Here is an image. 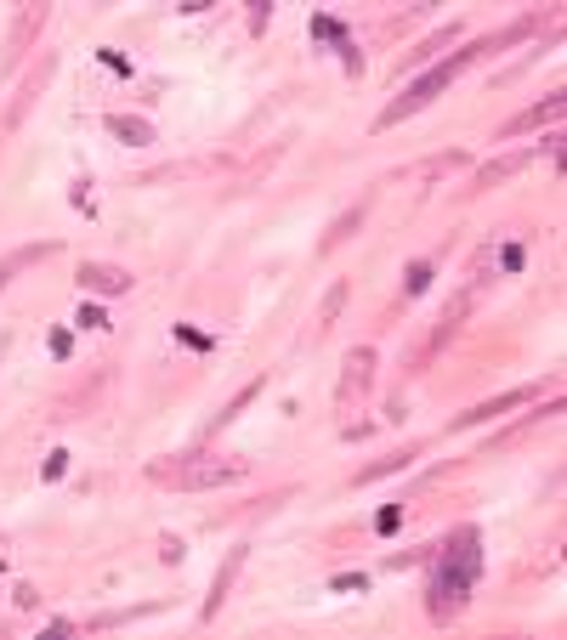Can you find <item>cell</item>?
<instances>
[{"mask_svg": "<svg viewBox=\"0 0 567 640\" xmlns=\"http://www.w3.org/2000/svg\"><path fill=\"white\" fill-rule=\"evenodd\" d=\"M528 159H533L528 148H522V153H506V159H488V164H483V171H477L472 182H465V187H460V198H477V193H488L494 182H506V176H517V171H522V164H528Z\"/></svg>", "mask_w": 567, "mask_h": 640, "instance_id": "13", "label": "cell"}, {"mask_svg": "<svg viewBox=\"0 0 567 640\" xmlns=\"http://www.w3.org/2000/svg\"><path fill=\"white\" fill-rule=\"evenodd\" d=\"M483 538L477 527H454L449 538H438V545H426V613L431 624H454L465 613V601H472V584L483 572Z\"/></svg>", "mask_w": 567, "mask_h": 640, "instance_id": "1", "label": "cell"}, {"mask_svg": "<svg viewBox=\"0 0 567 640\" xmlns=\"http://www.w3.org/2000/svg\"><path fill=\"white\" fill-rule=\"evenodd\" d=\"M52 75H57V52L41 46V57L23 69V80H18V91H12V103H7V114H0V137H12V130L29 119V108H35V103H41V91L52 85Z\"/></svg>", "mask_w": 567, "mask_h": 640, "instance_id": "3", "label": "cell"}, {"mask_svg": "<svg viewBox=\"0 0 567 640\" xmlns=\"http://www.w3.org/2000/svg\"><path fill=\"white\" fill-rule=\"evenodd\" d=\"M426 454V443H409V448H392V454H381L375 465H363V470H352V488H363V482H381V477H397V470H409L415 459Z\"/></svg>", "mask_w": 567, "mask_h": 640, "instance_id": "12", "label": "cell"}, {"mask_svg": "<svg viewBox=\"0 0 567 640\" xmlns=\"http://www.w3.org/2000/svg\"><path fill=\"white\" fill-rule=\"evenodd\" d=\"M341 307H347V278H336V284H329V295L318 300V318H313V334H318V341H324L329 329H336Z\"/></svg>", "mask_w": 567, "mask_h": 640, "instance_id": "17", "label": "cell"}, {"mask_svg": "<svg viewBox=\"0 0 567 640\" xmlns=\"http://www.w3.org/2000/svg\"><path fill=\"white\" fill-rule=\"evenodd\" d=\"M533 397H545V380H533V386H517V391H499V397L477 402V409L454 414V420H449V431H472V425H488V420H499V414L522 409V402H533Z\"/></svg>", "mask_w": 567, "mask_h": 640, "instance_id": "7", "label": "cell"}, {"mask_svg": "<svg viewBox=\"0 0 567 640\" xmlns=\"http://www.w3.org/2000/svg\"><path fill=\"white\" fill-rule=\"evenodd\" d=\"M80 289H91V295H131L137 289V273H131V266H120V261H80Z\"/></svg>", "mask_w": 567, "mask_h": 640, "instance_id": "9", "label": "cell"}, {"mask_svg": "<svg viewBox=\"0 0 567 640\" xmlns=\"http://www.w3.org/2000/svg\"><path fill=\"white\" fill-rule=\"evenodd\" d=\"M562 108H567V96L562 91H551L545 103H533V108H522L517 119H506L494 130V142H511V137H528V130H545V125H556L562 119Z\"/></svg>", "mask_w": 567, "mask_h": 640, "instance_id": "10", "label": "cell"}, {"mask_svg": "<svg viewBox=\"0 0 567 640\" xmlns=\"http://www.w3.org/2000/svg\"><path fill=\"white\" fill-rule=\"evenodd\" d=\"M329 590H370V572H336Z\"/></svg>", "mask_w": 567, "mask_h": 640, "instance_id": "21", "label": "cell"}, {"mask_svg": "<svg viewBox=\"0 0 567 640\" xmlns=\"http://www.w3.org/2000/svg\"><path fill=\"white\" fill-rule=\"evenodd\" d=\"M12 601H18V606H41V590H35V584H18Z\"/></svg>", "mask_w": 567, "mask_h": 640, "instance_id": "24", "label": "cell"}, {"mask_svg": "<svg viewBox=\"0 0 567 640\" xmlns=\"http://www.w3.org/2000/svg\"><path fill=\"white\" fill-rule=\"evenodd\" d=\"M103 125L114 130L120 142H131V148H148V142H159V137H154V125H148V119H137V114H109Z\"/></svg>", "mask_w": 567, "mask_h": 640, "instance_id": "16", "label": "cell"}, {"mask_svg": "<svg viewBox=\"0 0 567 640\" xmlns=\"http://www.w3.org/2000/svg\"><path fill=\"white\" fill-rule=\"evenodd\" d=\"M171 601H137V606H114V613H97V618H86L80 629H120V624H137V618H159Z\"/></svg>", "mask_w": 567, "mask_h": 640, "instance_id": "14", "label": "cell"}, {"mask_svg": "<svg viewBox=\"0 0 567 640\" xmlns=\"http://www.w3.org/2000/svg\"><path fill=\"white\" fill-rule=\"evenodd\" d=\"M7 284H12V273H7V266H0V289H7Z\"/></svg>", "mask_w": 567, "mask_h": 640, "instance_id": "26", "label": "cell"}, {"mask_svg": "<svg viewBox=\"0 0 567 640\" xmlns=\"http://www.w3.org/2000/svg\"><path fill=\"white\" fill-rule=\"evenodd\" d=\"M261 391H267V375H261V380H250V386H245V391H233V397H227V402H222V409H216V414H211V425H205V436H216V431H227V425H233V420H239V414H245V409H250V402H256V397H261Z\"/></svg>", "mask_w": 567, "mask_h": 640, "instance_id": "15", "label": "cell"}, {"mask_svg": "<svg viewBox=\"0 0 567 640\" xmlns=\"http://www.w3.org/2000/svg\"><path fill=\"white\" fill-rule=\"evenodd\" d=\"M159 561H171V567L182 561V538L177 533H159Z\"/></svg>", "mask_w": 567, "mask_h": 640, "instance_id": "23", "label": "cell"}, {"mask_svg": "<svg viewBox=\"0 0 567 640\" xmlns=\"http://www.w3.org/2000/svg\"><path fill=\"white\" fill-rule=\"evenodd\" d=\"M245 561H250V545H233V550H227V561L216 567V579H211V595H205V606H199V624H216V613H222V606H227L233 584H239Z\"/></svg>", "mask_w": 567, "mask_h": 640, "instance_id": "8", "label": "cell"}, {"mask_svg": "<svg viewBox=\"0 0 567 640\" xmlns=\"http://www.w3.org/2000/svg\"><path fill=\"white\" fill-rule=\"evenodd\" d=\"M80 323H86V329H103L109 318H103V307H80Z\"/></svg>", "mask_w": 567, "mask_h": 640, "instance_id": "25", "label": "cell"}, {"mask_svg": "<svg viewBox=\"0 0 567 640\" xmlns=\"http://www.w3.org/2000/svg\"><path fill=\"white\" fill-rule=\"evenodd\" d=\"M454 41H460V23L438 28V35H431V41H420V46H415V52L404 57V75H409V69H420V62H431V57H438L443 46H454Z\"/></svg>", "mask_w": 567, "mask_h": 640, "instance_id": "18", "label": "cell"}, {"mask_svg": "<svg viewBox=\"0 0 567 640\" xmlns=\"http://www.w3.org/2000/svg\"><path fill=\"white\" fill-rule=\"evenodd\" d=\"M472 307H477V289H472V284H465V289H460V295L449 300V307H443V318H438V329H431V334H426V346H420V352H415V357L404 363V368H409V375H420V368H426L431 357H438V352H443V346L454 341V334L465 329V318H472Z\"/></svg>", "mask_w": 567, "mask_h": 640, "instance_id": "5", "label": "cell"}, {"mask_svg": "<svg viewBox=\"0 0 567 640\" xmlns=\"http://www.w3.org/2000/svg\"><path fill=\"white\" fill-rule=\"evenodd\" d=\"M370 386H375V346H352L347 357H341V386H336V409L341 414H352L363 397H370Z\"/></svg>", "mask_w": 567, "mask_h": 640, "instance_id": "6", "label": "cell"}, {"mask_svg": "<svg viewBox=\"0 0 567 640\" xmlns=\"http://www.w3.org/2000/svg\"><path fill=\"white\" fill-rule=\"evenodd\" d=\"M267 18H273V0H250V35H261Z\"/></svg>", "mask_w": 567, "mask_h": 640, "instance_id": "22", "label": "cell"}, {"mask_svg": "<svg viewBox=\"0 0 567 640\" xmlns=\"http://www.w3.org/2000/svg\"><path fill=\"white\" fill-rule=\"evenodd\" d=\"M245 459H211V454H165L148 465V482L159 488H171V493H211V488H233V482H245Z\"/></svg>", "mask_w": 567, "mask_h": 640, "instance_id": "2", "label": "cell"}, {"mask_svg": "<svg viewBox=\"0 0 567 640\" xmlns=\"http://www.w3.org/2000/svg\"><path fill=\"white\" fill-rule=\"evenodd\" d=\"M46 18H52L46 0H29V7L12 18V35H7V46H0V80H12V75H18V62L35 52V41L46 35Z\"/></svg>", "mask_w": 567, "mask_h": 640, "instance_id": "4", "label": "cell"}, {"mask_svg": "<svg viewBox=\"0 0 567 640\" xmlns=\"http://www.w3.org/2000/svg\"><path fill=\"white\" fill-rule=\"evenodd\" d=\"M370 210H375V187L370 193H363V198H352V205L336 216V221H329V232H324V239H318V255H329V250H341L347 239H352V232L363 227V221H370Z\"/></svg>", "mask_w": 567, "mask_h": 640, "instance_id": "11", "label": "cell"}, {"mask_svg": "<svg viewBox=\"0 0 567 640\" xmlns=\"http://www.w3.org/2000/svg\"><path fill=\"white\" fill-rule=\"evenodd\" d=\"M431 266H438V261H415V266H409V273H404V278H409V284H404L409 295H420V289L431 284Z\"/></svg>", "mask_w": 567, "mask_h": 640, "instance_id": "20", "label": "cell"}, {"mask_svg": "<svg viewBox=\"0 0 567 640\" xmlns=\"http://www.w3.org/2000/svg\"><path fill=\"white\" fill-rule=\"evenodd\" d=\"M57 250H63L57 239H46V244H23V250H12L0 266H7V273H23V266H35V261H46V255H57Z\"/></svg>", "mask_w": 567, "mask_h": 640, "instance_id": "19", "label": "cell"}]
</instances>
